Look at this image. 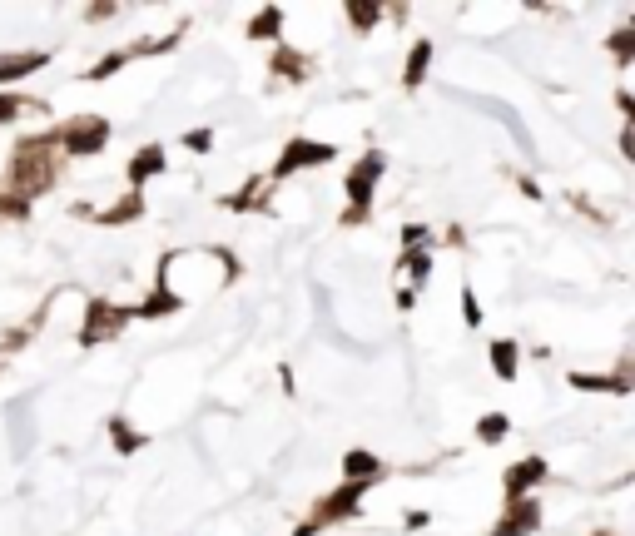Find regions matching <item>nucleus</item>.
Masks as SVG:
<instances>
[{
	"label": "nucleus",
	"instance_id": "1",
	"mask_svg": "<svg viewBox=\"0 0 635 536\" xmlns=\"http://www.w3.org/2000/svg\"><path fill=\"white\" fill-rule=\"evenodd\" d=\"M55 179H60V149L50 144V134H25V139H15V149H10V164H5V194H15V199H25V204H35L45 189H55Z\"/></svg>",
	"mask_w": 635,
	"mask_h": 536
},
{
	"label": "nucleus",
	"instance_id": "2",
	"mask_svg": "<svg viewBox=\"0 0 635 536\" xmlns=\"http://www.w3.org/2000/svg\"><path fill=\"white\" fill-rule=\"evenodd\" d=\"M382 174H387V154H382V149L358 154V164H353L348 179H343V194H348V204H343V214H338L343 229H363V224L373 219V189H378Z\"/></svg>",
	"mask_w": 635,
	"mask_h": 536
},
{
	"label": "nucleus",
	"instance_id": "3",
	"mask_svg": "<svg viewBox=\"0 0 635 536\" xmlns=\"http://www.w3.org/2000/svg\"><path fill=\"white\" fill-rule=\"evenodd\" d=\"M368 492H373L368 482H338L328 497H318V502L308 507V517L293 527V536H318V532H328V527L353 522V517L363 512V497H368Z\"/></svg>",
	"mask_w": 635,
	"mask_h": 536
},
{
	"label": "nucleus",
	"instance_id": "4",
	"mask_svg": "<svg viewBox=\"0 0 635 536\" xmlns=\"http://www.w3.org/2000/svg\"><path fill=\"white\" fill-rule=\"evenodd\" d=\"M50 134V144L60 149V159L70 154V159H95V154H105V144H110V120H100V115H70V120H60Z\"/></svg>",
	"mask_w": 635,
	"mask_h": 536
},
{
	"label": "nucleus",
	"instance_id": "5",
	"mask_svg": "<svg viewBox=\"0 0 635 536\" xmlns=\"http://www.w3.org/2000/svg\"><path fill=\"white\" fill-rule=\"evenodd\" d=\"M333 159H338V144L293 134V139L278 149V159H273V169H268V184H283V179H293V174H303V169H323V164H333Z\"/></svg>",
	"mask_w": 635,
	"mask_h": 536
},
{
	"label": "nucleus",
	"instance_id": "6",
	"mask_svg": "<svg viewBox=\"0 0 635 536\" xmlns=\"http://www.w3.org/2000/svg\"><path fill=\"white\" fill-rule=\"evenodd\" d=\"M129 323H134V313H129V308L110 303V298H90V303H85V313H80V348H100V343L120 338Z\"/></svg>",
	"mask_w": 635,
	"mask_h": 536
},
{
	"label": "nucleus",
	"instance_id": "7",
	"mask_svg": "<svg viewBox=\"0 0 635 536\" xmlns=\"http://www.w3.org/2000/svg\"><path fill=\"white\" fill-rule=\"evenodd\" d=\"M174 259H179V249L159 259V273H154V288H149V298H144L139 308H129L134 318H149V323H154V318H174V313H184V298L169 288V264H174Z\"/></svg>",
	"mask_w": 635,
	"mask_h": 536
},
{
	"label": "nucleus",
	"instance_id": "8",
	"mask_svg": "<svg viewBox=\"0 0 635 536\" xmlns=\"http://www.w3.org/2000/svg\"><path fill=\"white\" fill-rule=\"evenodd\" d=\"M541 532V502L521 497V502H502V517L492 522L487 536H536Z\"/></svg>",
	"mask_w": 635,
	"mask_h": 536
},
{
	"label": "nucleus",
	"instance_id": "9",
	"mask_svg": "<svg viewBox=\"0 0 635 536\" xmlns=\"http://www.w3.org/2000/svg\"><path fill=\"white\" fill-rule=\"evenodd\" d=\"M551 472H546V457H521V462H511L507 472H502V497L507 502H521V497H531V487H541Z\"/></svg>",
	"mask_w": 635,
	"mask_h": 536
},
{
	"label": "nucleus",
	"instance_id": "10",
	"mask_svg": "<svg viewBox=\"0 0 635 536\" xmlns=\"http://www.w3.org/2000/svg\"><path fill=\"white\" fill-rule=\"evenodd\" d=\"M268 70H273L283 85H303V80L313 75V55L298 50V45H288V40H278L273 55H268Z\"/></svg>",
	"mask_w": 635,
	"mask_h": 536
},
{
	"label": "nucleus",
	"instance_id": "11",
	"mask_svg": "<svg viewBox=\"0 0 635 536\" xmlns=\"http://www.w3.org/2000/svg\"><path fill=\"white\" fill-rule=\"evenodd\" d=\"M566 383L581 388V393H616V398H626L631 393V358H621L616 373H566Z\"/></svg>",
	"mask_w": 635,
	"mask_h": 536
},
{
	"label": "nucleus",
	"instance_id": "12",
	"mask_svg": "<svg viewBox=\"0 0 635 536\" xmlns=\"http://www.w3.org/2000/svg\"><path fill=\"white\" fill-rule=\"evenodd\" d=\"M169 169V159H164V144H144V149H134V159L125 164V179H129V189L139 194L149 179H159Z\"/></svg>",
	"mask_w": 635,
	"mask_h": 536
},
{
	"label": "nucleus",
	"instance_id": "13",
	"mask_svg": "<svg viewBox=\"0 0 635 536\" xmlns=\"http://www.w3.org/2000/svg\"><path fill=\"white\" fill-rule=\"evenodd\" d=\"M268 179H249L244 189H234V194H219V209H229V214H273V204H268Z\"/></svg>",
	"mask_w": 635,
	"mask_h": 536
},
{
	"label": "nucleus",
	"instance_id": "14",
	"mask_svg": "<svg viewBox=\"0 0 635 536\" xmlns=\"http://www.w3.org/2000/svg\"><path fill=\"white\" fill-rule=\"evenodd\" d=\"M432 60H437V45L422 35V40H412V50H407V65H402V90H422L427 85V75H432Z\"/></svg>",
	"mask_w": 635,
	"mask_h": 536
},
{
	"label": "nucleus",
	"instance_id": "15",
	"mask_svg": "<svg viewBox=\"0 0 635 536\" xmlns=\"http://www.w3.org/2000/svg\"><path fill=\"white\" fill-rule=\"evenodd\" d=\"M283 25H288V10L283 5H258L254 15H249V40H258V45H278L283 40Z\"/></svg>",
	"mask_w": 635,
	"mask_h": 536
},
{
	"label": "nucleus",
	"instance_id": "16",
	"mask_svg": "<svg viewBox=\"0 0 635 536\" xmlns=\"http://www.w3.org/2000/svg\"><path fill=\"white\" fill-rule=\"evenodd\" d=\"M382 477H387V467H382V457H373L368 447L343 452V482H368V487H378Z\"/></svg>",
	"mask_w": 635,
	"mask_h": 536
},
{
	"label": "nucleus",
	"instance_id": "17",
	"mask_svg": "<svg viewBox=\"0 0 635 536\" xmlns=\"http://www.w3.org/2000/svg\"><path fill=\"white\" fill-rule=\"evenodd\" d=\"M45 65H50L45 50H15V55H0V90L15 85V80H25V75H40Z\"/></svg>",
	"mask_w": 635,
	"mask_h": 536
},
{
	"label": "nucleus",
	"instance_id": "18",
	"mask_svg": "<svg viewBox=\"0 0 635 536\" xmlns=\"http://www.w3.org/2000/svg\"><path fill=\"white\" fill-rule=\"evenodd\" d=\"M90 219H95V224H105V229L134 224V219H144V194H134V189H129L125 199H115L110 209H90Z\"/></svg>",
	"mask_w": 635,
	"mask_h": 536
},
{
	"label": "nucleus",
	"instance_id": "19",
	"mask_svg": "<svg viewBox=\"0 0 635 536\" xmlns=\"http://www.w3.org/2000/svg\"><path fill=\"white\" fill-rule=\"evenodd\" d=\"M105 432H110V442H115V452H120V457H134V452H144V447H149V432H139L125 412H115V417L105 422Z\"/></svg>",
	"mask_w": 635,
	"mask_h": 536
},
{
	"label": "nucleus",
	"instance_id": "20",
	"mask_svg": "<svg viewBox=\"0 0 635 536\" xmlns=\"http://www.w3.org/2000/svg\"><path fill=\"white\" fill-rule=\"evenodd\" d=\"M487 358H492V373H497L502 383H516V373H521V348H516L511 338H497V343L487 348Z\"/></svg>",
	"mask_w": 635,
	"mask_h": 536
},
{
	"label": "nucleus",
	"instance_id": "21",
	"mask_svg": "<svg viewBox=\"0 0 635 536\" xmlns=\"http://www.w3.org/2000/svg\"><path fill=\"white\" fill-rule=\"evenodd\" d=\"M397 273H407L412 278V293L432 278V249H407V254H397Z\"/></svg>",
	"mask_w": 635,
	"mask_h": 536
},
{
	"label": "nucleus",
	"instance_id": "22",
	"mask_svg": "<svg viewBox=\"0 0 635 536\" xmlns=\"http://www.w3.org/2000/svg\"><path fill=\"white\" fill-rule=\"evenodd\" d=\"M343 15H348V25H353L358 35H373V30H378V20H382V5H378V0H348V5H343Z\"/></svg>",
	"mask_w": 635,
	"mask_h": 536
},
{
	"label": "nucleus",
	"instance_id": "23",
	"mask_svg": "<svg viewBox=\"0 0 635 536\" xmlns=\"http://www.w3.org/2000/svg\"><path fill=\"white\" fill-rule=\"evenodd\" d=\"M507 432H511L507 412H487V417H477V442H482V447H502Z\"/></svg>",
	"mask_w": 635,
	"mask_h": 536
},
{
	"label": "nucleus",
	"instance_id": "24",
	"mask_svg": "<svg viewBox=\"0 0 635 536\" xmlns=\"http://www.w3.org/2000/svg\"><path fill=\"white\" fill-rule=\"evenodd\" d=\"M25 110L45 115V105H40V100H30V95H15V90H0V125H15Z\"/></svg>",
	"mask_w": 635,
	"mask_h": 536
},
{
	"label": "nucleus",
	"instance_id": "25",
	"mask_svg": "<svg viewBox=\"0 0 635 536\" xmlns=\"http://www.w3.org/2000/svg\"><path fill=\"white\" fill-rule=\"evenodd\" d=\"M606 45H611L616 65H621V70H631V65H635V30H631V25H616Z\"/></svg>",
	"mask_w": 635,
	"mask_h": 536
},
{
	"label": "nucleus",
	"instance_id": "26",
	"mask_svg": "<svg viewBox=\"0 0 635 536\" xmlns=\"http://www.w3.org/2000/svg\"><path fill=\"white\" fill-rule=\"evenodd\" d=\"M129 60H134L129 50H110V55H100V60L90 65V75H85V80H90V85H100V80H110L115 70H125Z\"/></svg>",
	"mask_w": 635,
	"mask_h": 536
},
{
	"label": "nucleus",
	"instance_id": "27",
	"mask_svg": "<svg viewBox=\"0 0 635 536\" xmlns=\"http://www.w3.org/2000/svg\"><path fill=\"white\" fill-rule=\"evenodd\" d=\"M407 249H432V229H427V224H407V229H402V254H407Z\"/></svg>",
	"mask_w": 635,
	"mask_h": 536
},
{
	"label": "nucleus",
	"instance_id": "28",
	"mask_svg": "<svg viewBox=\"0 0 635 536\" xmlns=\"http://www.w3.org/2000/svg\"><path fill=\"white\" fill-rule=\"evenodd\" d=\"M487 313H482V303H477V293H472V283H462V323L467 328H477Z\"/></svg>",
	"mask_w": 635,
	"mask_h": 536
},
{
	"label": "nucleus",
	"instance_id": "29",
	"mask_svg": "<svg viewBox=\"0 0 635 536\" xmlns=\"http://www.w3.org/2000/svg\"><path fill=\"white\" fill-rule=\"evenodd\" d=\"M184 149L209 154V149H214V130H184Z\"/></svg>",
	"mask_w": 635,
	"mask_h": 536
},
{
	"label": "nucleus",
	"instance_id": "30",
	"mask_svg": "<svg viewBox=\"0 0 635 536\" xmlns=\"http://www.w3.org/2000/svg\"><path fill=\"white\" fill-rule=\"evenodd\" d=\"M616 110H621L626 120H631V115H635V100H631V90H616Z\"/></svg>",
	"mask_w": 635,
	"mask_h": 536
},
{
	"label": "nucleus",
	"instance_id": "31",
	"mask_svg": "<svg viewBox=\"0 0 635 536\" xmlns=\"http://www.w3.org/2000/svg\"><path fill=\"white\" fill-rule=\"evenodd\" d=\"M115 10H120V5H90V10H85V20H110Z\"/></svg>",
	"mask_w": 635,
	"mask_h": 536
},
{
	"label": "nucleus",
	"instance_id": "32",
	"mask_svg": "<svg viewBox=\"0 0 635 536\" xmlns=\"http://www.w3.org/2000/svg\"><path fill=\"white\" fill-rule=\"evenodd\" d=\"M516 189H521V194H526V199H546V194H541V189H536V179H526V174H521V179H516Z\"/></svg>",
	"mask_w": 635,
	"mask_h": 536
},
{
	"label": "nucleus",
	"instance_id": "33",
	"mask_svg": "<svg viewBox=\"0 0 635 536\" xmlns=\"http://www.w3.org/2000/svg\"><path fill=\"white\" fill-rule=\"evenodd\" d=\"M427 522H432V517H427V512H407V532H422V527H427Z\"/></svg>",
	"mask_w": 635,
	"mask_h": 536
},
{
	"label": "nucleus",
	"instance_id": "34",
	"mask_svg": "<svg viewBox=\"0 0 635 536\" xmlns=\"http://www.w3.org/2000/svg\"><path fill=\"white\" fill-rule=\"evenodd\" d=\"M0 368H5V363H0Z\"/></svg>",
	"mask_w": 635,
	"mask_h": 536
}]
</instances>
